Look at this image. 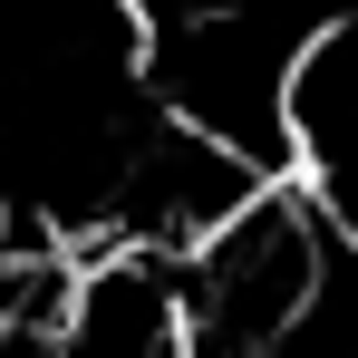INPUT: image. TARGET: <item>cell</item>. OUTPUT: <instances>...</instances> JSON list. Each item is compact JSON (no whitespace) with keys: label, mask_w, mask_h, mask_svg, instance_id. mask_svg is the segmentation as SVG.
<instances>
[{"label":"cell","mask_w":358,"mask_h":358,"mask_svg":"<svg viewBox=\"0 0 358 358\" xmlns=\"http://www.w3.org/2000/svg\"><path fill=\"white\" fill-rule=\"evenodd\" d=\"M329 20H262V10H155L136 29V59L155 78L165 117L194 126L203 145L242 155L252 175L271 184L281 165L300 175V126H291V97H300V68L320 49Z\"/></svg>","instance_id":"1"},{"label":"cell","mask_w":358,"mask_h":358,"mask_svg":"<svg viewBox=\"0 0 358 358\" xmlns=\"http://www.w3.org/2000/svg\"><path fill=\"white\" fill-rule=\"evenodd\" d=\"M262 358H358V242H329V271Z\"/></svg>","instance_id":"2"}]
</instances>
